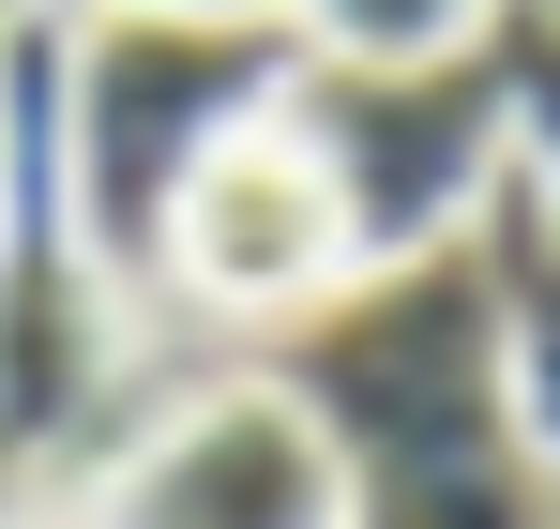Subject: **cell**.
Instances as JSON below:
<instances>
[{
    "mask_svg": "<svg viewBox=\"0 0 560 529\" xmlns=\"http://www.w3.org/2000/svg\"><path fill=\"white\" fill-rule=\"evenodd\" d=\"M258 378L318 424L349 529H560L530 469V409H515V333L469 243L349 272L318 318L258 349Z\"/></svg>",
    "mask_w": 560,
    "mask_h": 529,
    "instance_id": "6da1fadb",
    "label": "cell"
},
{
    "mask_svg": "<svg viewBox=\"0 0 560 529\" xmlns=\"http://www.w3.org/2000/svg\"><path fill=\"white\" fill-rule=\"evenodd\" d=\"M303 77L273 15H77L61 46V167H77V243L106 303H152V243L183 212V181L258 137Z\"/></svg>",
    "mask_w": 560,
    "mask_h": 529,
    "instance_id": "7a4b0ae2",
    "label": "cell"
},
{
    "mask_svg": "<svg viewBox=\"0 0 560 529\" xmlns=\"http://www.w3.org/2000/svg\"><path fill=\"white\" fill-rule=\"evenodd\" d=\"M273 121L318 152V181H334L349 258H364V272L469 243V227H485V197H500V167H515V91H500V46H469V61H409V77L303 61Z\"/></svg>",
    "mask_w": 560,
    "mask_h": 529,
    "instance_id": "3957f363",
    "label": "cell"
},
{
    "mask_svg": "<svg viewBox=\"0 0 560 529\" xmlns=\"http://www.w3.org/2000/svg\"><path fill=\"white\" fill-rule=\"evenodd\" d=\"M77 529H349V484L258 363H212L92 454Z\"/></svg>",
    "mask_w": 560,
    "mask_h": 529,
    "instance_id": "277c9868",
    "label": "cell"
},
{
    "mask_svg": "<svg viewBox=\"0 0 560 529\" xmlns=\"http://www.w3.org/2000/svg\"><path fill=\"white\" fill-rule=\"evenodd\" d=\"M349 272L364 258H349V212H334L318 152H303L288 121H258V137H228V152L183 181V212H167V243H152V303H183L212 333H258V349H273L288 318H318Z\"/></svg>",
    "mask_w": 560,
    "mask_h": 529,
    "instance_id": "5b68a950",
    "label": "cell"
},
{
    "mask_svg": "<svg viewBox=\"0 0 560 529\" xmlns=\"http://www.w3.org/2000/svg\"><path fill=\"white\" fill-rule=\"evenodd\" d=\"M515 0H273V31L303 61H349V77H409V61H469Z\"/></svg>",
    "mask_w": 560,
    "mask_h": 529,
    "instance_id": "8992f818",
    "label": "cell"
},
{
    "mask_svg": "<svg viewBox=\"0 0 560 529\" xmlns=\"http://www.w3.org/2000/svg\"><path fill=\"white\" fill-rule=\"evenodd\" d=\"M485 46H500V91H515V197H530V243H546V272H560V15L515 0Z\"/></svg>",
    "mask_w": 560,
    "mask_h": 529,
    "instance_id": "52a82bcc",
    "label": "cell"
},
{
    "mask_svg": "<svg viewBox=\"0 0 560 529\" xmlns=\"http://www.w3.org/2000/svg\"><path fill=\"white\" fill-rule=\"evenodd\" d=\"M61 15H273V0H61Z\"/></svg>",
    "mask_w": 560,
    "mask_h": 529,
    "instance_id": "ba28073f",
    "label": "cell"
},
{
    "mask_svg": "<svg viewBox=\"0 0 560 529\" xmlns=\"http://www.w3.org/2000/svg\"><path fill=\"white\" fill-rule=\"evenodd\" d=\"M15 529H77V515H15Z\"/></svg>",
    "mask_w": 560,
    "mask_h": 529,
    "instance_id": "9c48e42d",
    "label": "cell"
}]
</instances>
